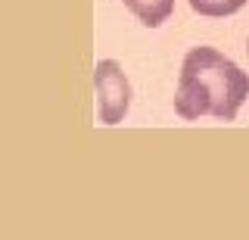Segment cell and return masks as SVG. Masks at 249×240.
Listing matches in <instances>:
<instances>
[{
  "label": "cell",
  "instance_id": "1",
  "mask_svg": "<svg viewBox=\"0 0 249 240\" xmlns=\"http://www.w3.org/2000/svg\"><path fill=\"white\" fill-rule=\"evenodd\" d=\"M249 97V75L215 47H193L181 63L175 112L184 122L199 115L233 122Z\"/></svg>",
  "mask_w": 249,
  "mask_h": 240
},
{
  "label": "cell",
  "instance_id": "2",
  "mask_svg": "<svg viewBox=\"0 0 249 240\" xmlns=\"http://www.w3.org/2000/svg\"><path fill=\"white\" fill-rule=\"evenodd\" d=\"M93 91H97V115L100 125H119L131 110V84L124 69L115 59H100L93 69Z\"/></svg>",
  "mask_w": 249,
  "mask_h": 240
},
{
  "label": "cell",
  "instance_id": "3",
  "mask_svg": "<svg viewBox=\"0 0 249 240\" xmlns=\"http://www.w3.org/2000/svg\"><path fill=\"white\" fill-rule=\"evenodd\" d=\"M122 3L128 6V13L146 28H159L162 22H168V16L175 13V0H122Z\"/></svg>",
  "mask_w": 249,
  "mask_h": 240
},
{
  "label": "cell",
  "instance_id": "4",
  "mask_svg": "<svg viewBox=\"0 0 249 240\" xmlns=\"http://www.w3.org/2000/svg\"><path fill=\"white\" fill-rule=\"evenodd\" d=\"M193 13L199 16H209V19H224V16H233L246 6V0H187Z\"/></svg>",
  "mask_w": 249,
  "mask_h": 240
},
{
  "label": "cell",
  "instance_id": "5",
  "mask_svg": "<svg viewBox=\"0 0 249 240\" xmlns=\"http://www.w3.org/2000/svg\"><path fill=\"white\" fill-rule=\"evenodd\" d=\"M246 56H249V41H246Z\"/></svg>",
  "mask_w": 249,
  "mask_h": 240
}]
</instances>
